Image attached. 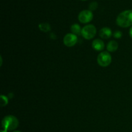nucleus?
Returning a JSON list of instances; mask_svg holds the SVG:
<instances>
[{"instance_id":"obj_9","label":"nucleus","mask_w":132,"mask_h":132,"mask_svg":"<svg viewBox=\"0 0 132 132\" xmlns=\"http://www.w3.org/2000/svg\"><path fill=\"white\" fill-rule=\"evenodd\" d=\"M119 48V44L117 41H110L108 44H107L106 48L107 50L110 52H114L117 51V50Z\"/></svg>"},{"instance_id":"obj_10","label":"nucleus","mask_w":132,"mask_h":132,"mask_svg":"<svg viewBox=\"0 0 132 132\" xmlns=\"http://www.w3.org/2000/svg\"><path fill=\"white\" fill-rule=\"evenodd\" d=\"M71 31H72V33L73 34L76 35V36H79L81 35V30H82V28H81L79 24H77V23H75V24H72L71 26Z\"/></svg>"},{"instance_id":"obj_18","label":"nucleus","mask_w":132,"mask_h":132,"mask_svg":"<svg viewBox=\"0 0 132 132\" xmlns=\"http://www.w3.org/2000/svg\"><path fill=\"white\" fill-rule=\"evenodd\" d=\"M81 1H86V0H81Z\"/></svg>"},{"instance_id":"obj_4","label":"nucleus","mask_w":132,"mask_h":132,"mask_svg":"<svg viewBox=\"0 0 132 132\" xmlns=\"http://www.w3.org/2000/svg\"><path fill=\"white\" fill-rule=\"evenodd\" d=\"M97 34V29L93 24L85 25L81 30V36L88 40L92 39Z\"/></svg>"},{"instance_id":"obj_13","label":"nucleus","mask_w":132,"mask_h":132,"mask_svg":"<svg viewBox=\"0 0 132 132\" xmlns=\"http://www.w3.org/2000/svg\"><path fill=\"white\" fill-rule=\"evenodd\" d=\"M98 7V3L96 1H94V2H92L89 5V9L90 10L92 11V10H95L97 9Z\"/></svg>"},{"instance_id":"obj_17","label":"nucleus","mask_w":132,"mask_h":132,"mask_svg":"<svg viewBox=\"0 0 132 132\" xmlns=\"http://www.w3.org/2000/svg\"><path fill=\"white\" fill-rule=\"evenodd\" d=\"M14 132H21V131H14Z\"/></svg>"},{"instance_id":"obj_8","label":"nucleus","mask_w":132,"mask_h":132,"mask_svg":"<svg viewBox=\"0 0 132 132\" xmlns=\"http://www.w3.org/2000/svg\"><path fill=\"white\" fill-rule=\"evenodd\" d=\"M92 48L96 51H102L104 48V43L100 39H97L93 41Z\"/></svg>"},{"instance_id":"obj_12","label":"nucleus","mask_w":132,"mask_h":132,"mask_svg":"<svg viewBox=\"0 0 132 132\" xmlns=\"http://www.w3.org/2000/svg\"><path fill=\"white\" fill-rule=\"evenodd\" d=\"M8 103H9V99H8L7 97H6L5 95H1L0 96V104H1V106H5L7 105Z\"/></svg>"},{"instance_id":"obj_15","label":"nucleus","mask_w":132,"mask_h":132,"mask_svg":"<svg viewBox=\"0 0 132 132\" xmlns=\"http://www.w3.org/2000/svg\"><path fill=\"white\" fill-rule=\"evenodd\" d=\"M129 34H130V37H131V38L132 39V26H131V28H130V32H129Z\"/></svg>"},{"instance_id":"obj_5","label":"nucleus","mask_w":132,"mask_h":132,"mask_svg":"<svg viewBox=\"0 0 132 132\" xmlns=\"http://www.w3.org/2000/svg\"><path fill=\"white\" fill-rule=\"evenodd\" d=\"M94 18L92 11L90 10H82L79 14L78 19L81 23L86 24L91 21Z\"/></svg>"},{"instance_id":"obj_6","label":"nucleus","mask_w":132,"mask_h":132,"mask_svg":"<svg viewBox=\"0 0 132 132\" xmlns=\"http://www.w3.org/2000/svg\"><path fill=\"white\" fill-rule=\"evenodd\" d=\"M77 41H78L77 36L72 33L67 34L63 38V43L64 45L68 47H72L75 46L77 43Z\"/></svg>"},{"instance_id":"obj_2","label":"nucleus","mask_w":132,"mask_h":132,"mask_svg":"<svg viewBox=\"0 0 132 132\" xmlns=\"http://www.w3.org/2000/svg\"><path fill=\"white\" fill-rule=\"evenodd\" d=\"M3 128L6 131H12L19 126V121L14 116H6L3 119L1 122Z\"/></svg>"},{"instance_id":"obj_11","label":"nucleus","mask_w":132,"mask_h":132,"mask_svg":"<svg viewBox=\"0 0 132 132\" xmlns=\"http://www.w3.org/2000/svg\"><path fill=\"white\" fill-rule=\"evenodd\" d=\"M39 28L40 30L44 32H49V31H50V30H51L50 25L48 23H40V24H39Z\"/></svg>"},{"instance_id":"obj_1","label":"nucleus","mask_w":132,"mask_h":132,"mask_svg":"<svg viewBox=\"0 0 132 132\" xmlns=\"http://www.w3.org/2000/svg\"><path fill=\"white\" fill-rule=\"evenodd\" d=\"M116 23L122 28H128L132 25V10H127L120 13L116 19Z\"/></svg>"},{"instance_id":"obj_16","label":"nucleus","mask_w":132,"mask_h":132,"mask_svg":"<svg viewBox=\"0 0 132 132\" xmlns=\"http://www.w3.org/2000/svg\"><path fill=\"white\" fill-rule=\"evenodd\" d=\"M1 132H8V131H6V130H1Z\"/></svg>"},{"instance_id":"obj_14","label":"nucleus","mask_w":132,"mask_h":132,"mask_svg":"<svg viewBox=\"0 0 132 132\" xmlns=\"http://www.w3.org/2000/svg\"><path fill=\"white\" fill-rule=\"evenodd\" d=\"M122 34L121 31L117 30L113 33V37L116 39H120L121 37H122Z\"/></svg>"},{"instance_id":"obj_3","label":"nucleus","mask_w":132,"mask_h":132,"mask_svg":"<svg viewBox=\"0 0 132 132\" xmlns=\"http://www.w3.org/2000/svg\"><path fill=\"white\" fill-rule=\"evenodd\" d=\"M112 58L110 54L106 51L101 52L97 58V63L102 67H108L112 63Z\"/></svg>"},{"instance_id":"obj_7","label":"nucleus","mask_w":132,"mask_h":132,"mask_svg":"<svg viewBox=\"0 0 132 132\" xmlns=\"http://www.w3.org/2000/svg\"><path fill=\"white\" fill-rule=\"evenodd\" d=\"M99 35L101 38L108 39L112 36V31L108 27H104L99 30Z\"/></svg>"}]
</instances>
